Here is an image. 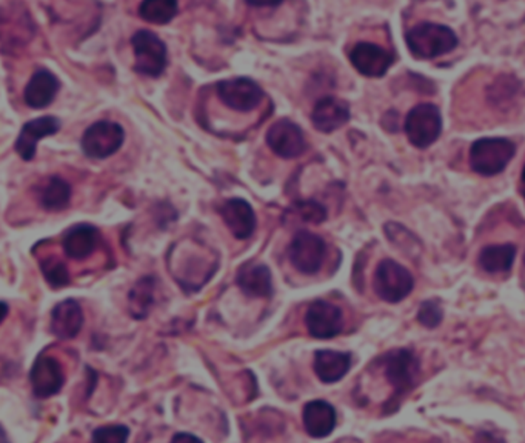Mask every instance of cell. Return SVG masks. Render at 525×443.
<instances>
[{"label": "cell", "instance_id": "1", "mask_svg": "<svg viewBox=\"0 0 525 443\" xmlns=\"http://www.w3.org/2000/svg\"><path fill=\"white\" fill-rule=\"evenodd\" d=\"M172 252V274L176 277L179 285L188 291H194L205 285L216 270L217 259L210 257L212 250L208 248L183 242V247H176Z\"/></svg>", "mask_w": 525, "mask_h": 443}, {"label": "cell", "instance_id": "2", "mask_svg": "<svg viewBox=\"0 0 525 443\" xmlns=\"http://www.w3.org/2000/svg\"><path fill=\"white\" fill-rule=\"evenodd\" d=\"M405 42L410 53L418 59H434L455 50L458 37L449 26L424 22L407 31Z\"/></svg>", "mask_w": 525, "mask_h": 443}, {"label": "cell", "instance_id": "3", "mask_svg": "<svg viewBox=\"0 0 525 443\" xmlns=\"http://www.w3.org/2000/svg\"><path fill=\"white\" fill-rule=\"evenodd\" d=\"M516 146L504 137H485L471 145L470 165L480 176L491 177L504 172L515 156Z\"/></svg>", "mask_w": 525, "mask_h": 443}, {"label": "cell", "instance_id": "4", "mask_svg": "<svg viewBox=\"0 0 525 443\" xmlns=\"http://www.w3.org/2000/svg\"><path fill=\"white\" fill-rule=\"evenodd\" d=\"M413 287V276L401 263L384 259L376 268L374 291L385 302L398 303L404 300Z\"/></svg>", "mask_w": 525, "mask_h": 443}, {"label": "cell", "instance_id": "5", "mask_svg": "<svg viewBox=\"0 0 525 443\" xmlns=\"http://www.w3.org/2000/svg\"><path fill=\"white\" fill-rule=\"evenodd\" d=\"M133 50L136 55L134 70L144 76L159 77L167 68V46L154 33L137 31L132 37Z\"/></svg>", "mask_w": 525, "mask_h": 443}, {"label": "cell", "instance_id": "6", "mask_svg": "<svg viewBox=\"0 0 525 443\" xmlns=\"http://www.w3.org/2000/svg\"><path fill=\"white\" fill-rule=\"evenodd\" d=\"M442 132V117L438 106L421 103L405 119V134L416 148H427L438 141Z\"/></svg>", "mask_w": 525, "mask_h": 443}, {"label": "cell", "instance_id": "7", "mask_svg": "<svg viewBox=\"0 0 525 443\" xmlns=\"http://www.w3.org/2000/svg\"><path fill=\"white\" fill-rule=\"evenodd\" d=\"M385 378L394 388V396L400 398L413 388L420 374V360L410 349H393L382 358Z\"/></svg>", "mask_w": 525, "mask_h": 443}, {"label": "cell", "instance_id": "8", "mask_svg": "<svg viewBox=\"0 0 525 443\" xmlns=\"http://www.w3.org/2000/svg\"><path fill=\"white\" fill-rule=\"evenodd\" d=\"M125 133L119 123L101 121L93 123L82 137V150L92 159H105L121 148Z\"/></svg>", "mask_w": 525, "mask_h": 443}, {"label": "cell", "instance_id": "9", "mask_svg": "<svg viewBox=\"0 0 525 443\" xmlns=\"http://www.w3.org/2000/svg\"><path fill=\"white\" fill-rule=\"evenodd\" d=\"M325 252L323 239L309 231H299L288 250L293 267L302 274H316L322 267Z\"/></svg>", "mask_w": 525, "mask_h": 443}, {"label": "cell", "instance_id": "10", "mask_svg": "<svg viewBox=\"0 0 525 443\" xmlns=\"http://www.w3.org/2000/svg\"><path fill=\"white\" fill-rule=\"evenodd\" d=\"M217 94L221 101L236 111H252L262 99V90L256 82L247 77H236L217 84Z\"/></svg>", "mask_w": 525, "mask_h": 443}, {"label": "cell", "instance_id": "11", "mask_svg": "<svg viewBox=\"0 0 525 443\" xmlns=\"http://www.w3.org/2000/svg\"><path fill=\"white\" fill-rule=\"evenodd\" d=\"M30 382L35 398L46 399L59 393L65 382L59 360L45 354L39 356L31 369Z\"/></svg>", "mask_w": 525, "mask_h": 443}, {"label": "cell", "instance_id": "12", "mask_svg": "<svg viewBox=\"0 0 525 443\" xmlns=\"http://www.w3.org/2000/svg\"><path fill=\"white\" fill-rule=\"evenodd\" d=\"M305 323L313 338H336L343 328L342 311L333 303L316 300L310 305L307 316H305Z\"/></svg>", "mask_w": 525, "mask_h": 443}, {"label": "cell", "instance_id": "13", "mask_svg": "<svg viewBox=\"0 0 525 443\" xmlns=\"http://www.w3.org/2000/svg\"><path fill=\"white\" fill-rule=\"evenodd\" d=\"M267 143L278 156L285 159L301 156L307 146L302 130L290 121H279L270 126Z\"/></svg>", "mask_w": 525, "mask_h": 443}, {"label": "cell", "instance_id": "14", "mask_svg": "<svg viewBox=\"0 0 525 443\" xmlns=\"http://www.w3.org/2000/svg\"><path fill=\"white\" fill-rule=\"evenodd\" d=\"M350 61L361 74L367 77H382L390 66L393 65L394 59L393 55L382 46L361 42L353 46V50L350 53Z\"/></svg>", "mask_w": 525, "mask_h": 443}, {"label": "cell", "instance_id": "15", "mask_svg": "<svg viewBox=\"0 0 525 443\" xmlns=\"http://www.w3.org/2000/svg\"><path fill=\"white\" fill-rule=\"evenodd\" d=\"M59 130H61V122L56 117H39L35 121L26 122L15 141V153L24 161H31L35 157L37 142L42 141L44 137L56 134Z\"/></svg>", "mask_w": 525, "mask_h": 443}, {"label": "cell", "instance_id": "16", "mask_svg": "<svg viewBox=\"0 0 525 443\" xmlns=\"http://www.w3.org/2000/svg\"><path fill=\"white\" fill-rule=\"evenodd\" d=\"M221 216L233 236L241 241L248 239L256 230V216L252 205L243 199H228L221 208Z\"/></svg>", "mask_w": 525, "mask_h": 443}, {"label": "cell", "instance_id": "17", "mask_svg": "<svg viewBox=\"0 0 525 443\" xmlns=\"http://www.w3.org/2000/svg\"><path fill=\"white\" fill-rule=\"evenodd\" d=\"M350 121V108L347 102L336 97H322L314 105L312 122L314 128L322 133H333Z\"/></svg>", "mask_w": 525, "mask_h": 443}, {"label": "cell", "instance_id": "18", "mask_svg": "<svg viewBox=\"0 0 525 443\" xmlns=\"http://www.w3.org/2000/svg\"><path fill=\"white\" fill-rule=\"evenodd\" d=\"M84 325L82 308L76 300L57 303L51 312V331L59 339L76 338Z\"/></svg>", "mask_w": 525, "mask_h": 443}, {"label": "cell", "instance_id": "19", "mask_svg": "<svg viewBox=\"0 0 525 443\" xmlns=\"http://www.w3.org/2000/svg\"><path fill=\"white\" fill-rule=\"evenodd\" d=\"M303 427L312 438H327L336 427V411L329 402L313 400L303 409Z\"/></svg>", "mask_w": 525, "mask_h": 443}, {"label": "cell", "instance_id": "20", "mask_svg": "<svg viewBox=\"0 0 525 443\" xmlns=\"http://www.w3.org/2000/svg\"><path fill=\"white\" fill-rule=\"evenodd\" d=\"M238 287L250 298H268L273 292L272 272L262 263H247L239 271Z\"/></svg>", "mask_w": 525, "mask_h": 443}, {"label": "cell", "instance_id": "21", "mask_svg": "<svg viewBox=\"0 0 525 443\" xmlns=\"http://www.w3.org/2000/svg\"><path fill=\"white\" fill-rule=\"evenodd\" d=\"M59 81L57 77L48 70L35 71L28 85L25 86L26 105L31 108H45L54 101L57 91H59Z\"/></svg>", "mask_w": 525, "mask_h": 443}, {"label": "cell", "instance_id": "22", "mask_svg": "<svg viewBox=\"0 0 525 443\" xmlns=\"http://www.w3.org/2000/svg\"><path fill=\"white\" fill-rule=\"evenodd\" d=\"M352 356L332 349H322L314 356V373L325 383H334L349 373Z\"/></svg>", "mask_w": 525, "mask_h": 443}, {"label": "cell", "instance_id": "23", "mask_svg": "<svg viewBox=\"0 0 525 443\" xmlns=\"http://www.w3.org/2000/svg\"><path fill=\"white\" fill-rule=\"evenodd\" d=\"M96 245L97 230L86 223L70 228L62 239V247L66 256L71 259H79V261L90 256Z\"/></svg>", "mask_w": 525, "mask_h": 443}, {"label": "cell", "instance_id": "24", "mask_svg": "<svg viewBox=\"0 0 525 443\" xmlns=\"http://www.w3.org/2000/svg\"><path fill=\"white\" fill-rule=\"evenodd\" d=\"M516 248L507 245H491L485 247L480 254V265L484 271L490 274L510 271L515 262Z\"/></svg>", "mask_w": 525, "mask_h": 443}, {"label": "cell", "instance_id": "25", "mask_svg": "<svg viewBox=\"0 0 525 443\" xmlns=\"http://www.w3.org/2000/svg\"><path fill=\"white\" fill-rule=\"evenodd\" d=\"M71 188L61 177H51L41 192L42 207L48 212H61L68 205Z\"/></svg>", "mask_w": 525, "mask_h": 443}, {"label": "cell", "instance_id": "26", "mask_svg": "<svg viewBox=\"0 0 525 443\" xmlns=\"http://www.w3.org/2000/svg\"><path fill=\"white\" fill-rule=\"evenodd\" d=\"M154 294V281L153 277H144L134 285L130 292V311L133 318L144 319L150 311Z\"/></svg>", "mask_w": 525, "mask_h": 443}, {"label": "cell", "instance_id": "27", "mask_svg": "<svg viewBox=\"0 0 525 443\" xmlns=\"http://www.w3.org/2000/svg\"><path fill=\"white\" fill-rule=\"evenodd\" d=\"M176 13L177 4L173 0H147L139 6V15L152 24H168Z\"/></svg>", "mask_w": 525, "mask_h": 443}, {"label": "cell", "instance_id": "28", "mask_svg": "<svg viewBox=\"0 0 525 443\" xmlns=\"http://www.w3.org/2000/svg\"><path fill=\"white\" fill-rule=\"evenodd\" d=\"M41 267L46 282L50 283L51 287H65L66 283L70 282L68 270H66L65 263L62 262L59 257H46V259L42 261Z\"/></svg>", "mask_w": 525, "mask_h": 443}, {"label": "cell", "instance_id": "29", "mask_svg": "<svg viewBox=\"0 0 525 443\" xmlns=\"http://www.w3.org/2000/svg\"><path fill=\"white\" fill-rule=\"evenodd\" d=\"M130 436V429L124 425L104 427L93 434V443H126Z\"/></svg>", "mask_w": 525, "mask_h": 443}, {"label": "cell", "instance_id": "30", "mask_svg": "<svg viewBox=\"0 0 525 443\" xmlns=\"http://www.w3.org/2000/svg\"><path fill=\"white\" fill-rule=\"evenodd\" d=\"M442 318H444V312H442L440 303L427 300L421 305L420 312H418V320H420L421 325L427 328H436L440 325Z\"/></svg>", "mask_w": 525, "mask_h": 443}, {"label": "cell", "instance_id": "31", "mask_svg": "<svg viewBox=\"0 0 525 443\" xmlns=\"http://www.w3.org/2000/svg\"><path fill=\"white\" fill-rule=\"evenodd\" d=\"M296 212H298L303 222H313V223H321L325 221L327 212L322 205H319L318 202H301L296 205Z\"/></svg>", "mask_w": 525, "mask_h": 443}, {"label": "cell", "instance_id": "32", "mask_svg": "<svg viewBox=\"0 0 525 443\" xmlns=\"http://www.w3.org/2000/svg\"><path fill=\"white\" fill-rule=\"evenodd\" d=\"M172 443H203L201 438H197L196 436L188 433H179L173 438Z\"/></svg>", "mask_w": 525, "mask_h": 443}, {"label": "cell", "instance_id": "33", "mask_svg": "<svg viewBox=\"0 0 525 443\" xmlns=\"http://www.w3.org/2000/svg\"><path fill=\"white\" fill-rule=\"evenodd\" d=\"M520 192H522V196L525 199V166L524 170H522V176H520Z\"/></svg>", "mask_w": 525, "mask_h": 443}, {"label": "cell", "instance_id": "34", "mask_svg": "<svg viewBox=\"0 0 525 443\" xmlns=\"http://www.w3.org/2000/svg\"><path fill=\"white\" fill-rule=\"evenodd\" d=\"M4 443H8V442H6V436H5V433H4Z\"/></svg>", "mask_w": 525, "mask_h": 443}, {"label": "cell", "instance_id": "35", "mask_svg": "<svg viewBox=\"0 0 525 443\" xmlns=\"http://www.w3.org/2000/svg\"><path fill=\"white\" fill-rule=\"evenodd\" d=\"M524 262H525V256H524Z\"/></svg>", "mask_w": 525, "mask_h": 443}, {"label": "cell", "instance_id": "36", "mask_svg": "<svg viewBox=\"0 0 525 443\" xmlns=\"http://www.w3.org/2000/svg\"><path fill=\"white\" fill-rule=\"evenodd\" d=\"M433 443H438V442H433Z\"/></svg>", "mask_w": 525, "mask_h": 443}]
</instances>
